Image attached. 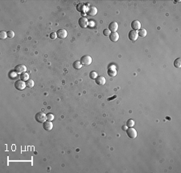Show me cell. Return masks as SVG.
Instances as JSON below:
<instances>
[{"label":"cell","mask_w":181,"mask_h":173,"mask_svg":"<svg viewBox=\"0 0 181 173\" xmlns=\"http://www.w3.org/2000/svg\"><path fill=\"white\" fill-rule=\"evenodd\" d=\"M97 13V7H95V6H90V7L87 10V11H86V14L89 16L96 15Z\"/></svg>","instance_id":"cell-10"},{"label":"cell","mask_w":181,"mask_h":173,"mask_svg":"<svg viewBox=\"0 0 181 173\" xmlns=\"http://www.w3.org/2000/svg\"><path fill=\"white\" fill-rule=\"evenodd\" d=\"M14 71L18 73H23L27 71V67L24 64H19V65L15 66V68H14Z\"/></svg>","instance_id":"cell-8"},{"label":"cell","mask_w":181,"mask_h":173,"mask_svg":"<svg viewBox=\"0 0 181 173\" xmlns=\"http://www.w3.org/2000/svg\"><path fill=\"white\" fill-rule=\"evenodd\" d=\"M43 129L45 130V131H51L52 128H53V124H52V122H50V121H46L44 122L43 123Z\"/></svg>","instance_id":"cell-12"},{"label":"cell","mask_w":181,"mask_h":173,"mask_svg":"<svg viewBox=\"0 0 181 173\" xmlns=\"http://www.w3.org/2000/svg\"><path fill=\"white\" fill-rule=\"evenodd\" d=\"M118 29V23L117 22H112L109 25V30L112 32H116Z\"/></svg>","instance_id":"cell-13"},{"label":"cell","mask_w":181,"mask_h":173,"mask_svg":"<svg viewBox=\"0 0 181 173\" xmlns=\"http://www.w3.org/2000/svg\"><path fill=\"white\" fill-rule=\"evenodd\" d=\"M103 34H104V35H106V36H109V35H110V31L109 30V29L104 30L103 31Z\"/></svg>","instance_id":"cell-27"},{"label":"cell","mask_w":181,"mask_h":173,"mask_svg":"<svg viewBox=\"0 0 181 173\" xmlns=\"http://www.w3.org/2000/svg\"><path fill=\"white\" fill-rule=\"evenodd\" d=\"M35 119L36 120V122H39V123H43L47 120V115L43 112H39L35 114Z\"/></svg>","instance_id":"cell-1"},{"label":"cell","mask_w":181,"mask_h":173,"mask_svg":"<svg viewBox=\"0 0 181 173\" xmlns=\"http://www.w3.org/2000/svg\"><path fill=\"white\" fill-rule=\"evenodd\" d=\"M57 37H59L60 39H65L68 35V32L65 29H59L56 32Z\"/></svg>","instance_id":"cell-9"},{"label":"cell","mask_w":181,"mask_h":173,"mask_svg":"<svg viewBox=\"0 0 181 173\" xmlns=\"http://www.w3.org/2000/svg\"><path fill=\"white\" fill-rule=\"evenodd\" d=\"M7 37V33L4 31H2L0 32V39H5Z\"/></svg>","instance_id":"cell-23"},{"label":"cell","mask_w":181,"mask_h":173,"mask_svg":"<svg viewBox=\"0 0 181 173\" xmlns=\"http://www.w3.org/2000/svg\"><path fill=\"white\" fill-rule=\"evenodd\" d=\"M131 27L134 31H138L141 29V23L139 20H134L131 23Z\"/></svg>","instance_id":"cell-11"},{"label":"cell","mask_w":181,"mask_h":173,"mask_svg":"<svg viewBox=\"0 0 181 173\" xmlns=\"http://www.w3.org/2000/svg\"><path fill=\"white\" fill-rule=\"evenodd\" d=\"M128 37L129 39H130L131 41H136L137 40V39L138 37H139V34H138V31H130L129 32V34H128Z\"/></svg>","instance_id":"cell-6"},{"label":"cell","mask_w":181,"mask_h":173,"mask_svg":"<svg viewBox=\"0 0 181 173\" xmlns=\"http://www.w3.org/2000/svg\"><path fill=\"white\" fill-rule=\"evenodd\" d=\"M122 128L123 131H126V130L128 129V127H127V126H123V127H122Z\"/></svg>","instance_id":"cell-29"},{"label":"cell","mask_w":181,"mask_h":173,"mask_svg":"<svg viewBox=\"0 0 181 173\" xmlns=\"http://www.w3.org/2000/svg\"><path fill=\"white\" fill-rule=\"evenodd\" d=\"M174 66L178 68H180L181 67V59L180 58H177L175 61H174Z\"/></svg>","instance_id":"cell-20"},{"label":"cell","mask_w":181,"mask_h":173,"mask_svg":"<svg viewBox=\"0 0 181 173\" xmlns=\"http://www.w3.org/2000/svg\"><path fill=\"white\" fill-rule=\"evenodd\" d=\"M126 134H127L128 137L130 139H136L137 137V131L135 128L133 127H129L126 130Z\"/></svg>","instance_id":"cell-4"},{"label":"cell","mask_w":181,"mask_h":173,"mask_svg":"<svg viewBox=\"0 0 181 173\" xmlns=\"http://www.w3.org/2000/svg\"><path fill=\"white\" fill-rule=\"evenodd\" d=\"M34 85H35V83L32 80H28L26 81V85L27 88H32L34 86Z\"/></svg>","instance_id":"cell-21"},{"label":"cell","mask_w":181,"mask_h":173,"mask_svg":"<svg viewBox=\"0 0 181 173\" xmlns=\"http://www.w3.org/2000/svg\"><path fill=\"white\" fill-rule=\"evenodd\" d=\"M107 73L110 77H115V76L117 75V69H116V67L114 65L110 66L107 70Z\"/></svg>","instance_id":"cell-7"},{"label":"cell","mask_w":181,"mask_h":173,"mask_svg":"<svg viewBox=\"0 0 181 173\" xmlns=\"http://www.w3.org/2000/svg\"><path fill=\"white\" fill-rule=\"evenodd\" d=\"M81 63L83 65H89L92 63V58L89 55H85L81 58Z\"/></svg>","instance_id":"cell-2"},{"label":"cell","mask_w":181,"mask_h":173,"mask_svg":"<svg viewBox=\"0 0 181 173\" xmlns=\"http://www.w3.org/2000/svg\"><path fill=\"white\" fill-rule=\"evenodd\" d=\"M95 82L97 85H103L106 83V78H105L103 76H98L96 79H95Z\"/></svg>","instance_id":"cell-14"},{"label":"cell","mask_w":181,"mask_h":173,"mask_svg":"<svg viewBox=\"0 0 181 173\" xmlns=\"http://www.w3.org/2000/svg\"><path fill=\"white\" fill-rule=\"evenodd\" d=\"M20 80L23 81H27L29 80V75L25 72V73H23L20 74Z\"/></svg>","instance_id":"cell-18"},{"label":"cell","mask_w":181,"mask_h":173,"mask_svg":"<svg viewBox=\"0 0 181 173\" xmlns=\"http://www.w3.org/2000/svg\"><path fill=\"white\" fill-rule=\"evenodd\" d=\"M72 67H73L75 69H81L82 67V64L81 63V61L76 60L73 62V64H72Z\"/></svg>","instance_id":"cell-17"},{"label":"cell","mask_w":181,"mask_h":173,"mask_svg":"<svg viewBox=\"0 0 181 173\" xmlns=\"http://www.w3.org/2000/svg\"><path fill=\"white\" fill-rule=\"evenodd\" d=\"M78 23H79L80 27H81L85 28L87 26H88L89 21H88V19H87V18H85V17H81V18H80V19H79Z\"/></svg>","instance_id":"cell-5"},{"label":"cell","mask_w":181,"mask_h":173,"mask_svg":"<svg viewBox=\"0 0 181 173\" xmlns=\"http://www.w3.org/2000/svg\"><path fill=\"white\" fill-rule=\"evenodd\" d=\"M56 37H57V35H56V32H52V33H51V34H50V38H51V39H55Z\"/></svg>","instance_id":"cell-28"},{"label":"cell","mask_w":181,"mask_h":173,"mask_svg":"<svg viewBox=\"0 0 181 173\" xmlns=\"http://www.w3.org/2000/svg\"><path fill=\"white\" fill-rule=\"evenodd\" d=\"M110 39L112 42H117L119 39V35L117 32H112L110 35Z\"/></svg>","instance_id":"cell-15"},{"label":"cell","mask_w":181,"mask_h":173,"mask_svg":"<svg viewBox=\"0 0 181 173\" xmlns=\"http://www.w3.org/2000/svg\"><path fill=\"white\" fill-rule=\"evenodd\" d=\"M77 9L78 11L81 12V13H83L84 11H87V10H88L86 8V6L84 4V3H79V4L77 6Z\"/></svg>","instance_id":"cell-16"},{"label":"cell","mask_w":181,"mask_h":173,"mask_svg":"<svg viewBox=\"0 0 181 173\" xmlns=\"http://www.w3.org/2000/svg\"><path fill=\"white\" fill-rule=\"evenodd\" d=\"M14 87H15V89H18V90H23V89L27 87V85H26V83H25L23 81L19 80L14 82Z\"/></svg>","instance_id":"cell-3"},{"label":"cell","mask_w":181,"mask_h":173,"mask_svg":"<svg viewBox=\"0 0 181 173\" xmlns=\"http://www.w3.org/2000/svg\"><path fill=\"white\" fill-rule=\"evenodd\" d=\"M89 77H90V78H91V79H94V80H95V79L97 77V73H96V72L93 71V72H91V73H90Z\"/></svg>","instance_id":"cell-24"},{"label":"cell","mask_w":181,"mask_h":173,"mask_svg":"<svg viewBox=\"0 0 181 173\" xmlns=\"http://www.w3.org/2000/svg\"><path fill=\"white\" fill-rule=\"evenodd\" d=\"M53 119H54V115L53 114H47V120L52 122Z\"/></svg>","instance_id":"cell-26"},{"label":"cell","mask_w":181,"mask_h":173,"mask_svg":"<svg viewBox=\"0 0 181 173\" xmlns=\"http://www.w3.org/2000/svg\"><path fill=\"white\" fill-rule=\"evenodd\" d=\"M147 30L144 29V28H142V29H140L139 31L138 32V34H139V36H141V37H145L147 35Z\"/></svg>","instance_id":"cell-19"},{"label":"cell","mask_w":181,"mask_h":173,"mask_svg":"<svg viewBox=\"0 0 181 173\" xmlns=\"http://www.w3.org/2000/svg\"><path fill=\"white\" fill-rule=\"evenodd\" d=\"M6 33H7V37L8 38H13L14 36V32L13 31H8Z\"/></svg>","instance_id":"cell-25"},{"label":"cell","mask_w":181,"mask_h":173,"mask_svg":"<svg viewBox=\"0 0 181 173\" xmlns=\"http://www.w3.org/2000/svg\"><path fill=\"white\" fill-rule=\"evenodd\" d=\"M126 126L128 127H133L135 126V121L133 119H129L127 122H126Z\"/></svg>","instance_id":"cell-22"}]
</instances>
